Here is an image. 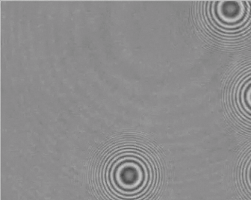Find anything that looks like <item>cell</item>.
<instances>
[{
    "mask_svg": "<svg viewBox=\"0 0 251 200\" xmlns=\"http://www.w3.org/2000/svg\"><path fill=\"white\" fill-rule=\"evenodd\" d=\"M245 180L246 185L250 192L251 193V158L248 161L245 173Z\"/></svg>",
    "mask_w": 251,
    "mask_h": 200,
    "instance_id": "4",
    "label": "cell"
},
{
    "mask_svg": "<svg viewBox=\"0 0 251 200\" xmlns=\"http://www.w3.org/2000/svg\"><path fill=\"white\" fill-rule=\"evenodd\" d=\"M209 3L208 16L218 29L236 32L249 24L251 7L247 1H213Z\"/></svg>",
    "mask_w": 251,
    "mask_h": 200,
    "instance_id": "2",
    "label": "cell"
},
{
    "mask_svg": "<svg viewBox=\"0 0 251 200\" xmlns=\"http://www.w3.org/2000/svg\"><path fill=\"white\" fill-rule=\"evenodd\" d=\"M235 102L241 114L251 121V72L248 73L238 85Z\"/></svg>",
    "mask_w": 251,
    "mask_h": 200,
    "instance_id": "3",
    "label": "cell"
},
{
    "mask_svg": "<svg viewBox=\"0 0 251 200\" xmlns=\"http://www.w3.org/2000/svg\"><path fill=\"white\" fill-rule=\"evenodd\" d=\"M104 183L115 198L141 200L153 188L155 169L149 157L140 150H121L108 163Z\"/></svg>",
    "mask_w": 251,
    "mask_h": 200,
    "instance_id": "1",
    "label": "cell"
}]
</instances>
